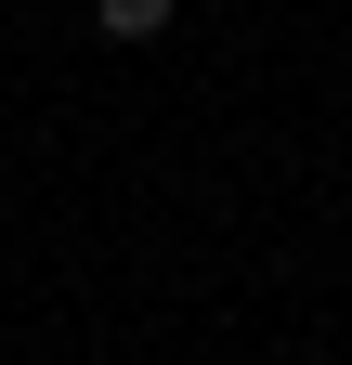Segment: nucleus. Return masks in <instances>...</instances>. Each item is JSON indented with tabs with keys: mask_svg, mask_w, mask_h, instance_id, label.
<instances>
[{
	"mask_svg": "<svg viewBox=\"0 0 352 365\" xmlns=\"http://www.w3.org/2000/svg\"><path fill=\"white\" fill-rule=\"evenodd\" d=\"M170 14H183V0H92V26H105V39H157Z\"/></svg>",
	"mask_w": 352,
	"mask_h": 365,
	"instance_id": "obj_1",
	"label": "nucleus"
}]
</instances>
